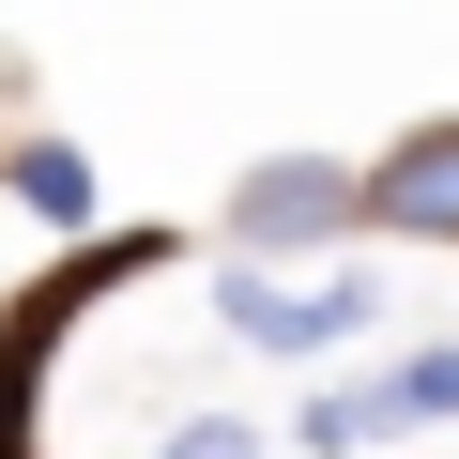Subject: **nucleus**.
<instances>
[{
	"label": "nucleus",
	"mask_w": 459,
	"mask_h": 459,
	"mask_svg": "<svg viewBox=\"0 0 459 459\" xmlns=\"http://www.w3.org/2000/svg\"><path fill=\"white\" fill-rule=\"evenodd\" d=\"M153 459H261V429H246V413H184Z\"/></svg>",
	"instance_id": "nucleus-6"
},
{
	"label": "nucleus",
	"mask_w": 459,
	"mask_h": 459,
	"mask_svg": "<svg viewBox=\"0 0 459 459\" xmlns=\"http://www.w3.org/2000/svg\"><path fill=\"white\" fill-rule=\"evenodd\" d=\"M444 413H459V337H413L398 368H368V383L307 398V413H291V444H307V459H352V444H398V429H444Z\"/></svg>",
	"instance_id": "nucleus-1"
},
{
	"label": "nucleus",
	"mask_w": 459,
	"mask_h": 459,
	"mask_svg": "<svg viewBox=\"0 0 459 459\" xmlns=\"http://www.w3.org/2000/svg\"><path fill=\"white\" fill-rule=\"evenodd\" d=\"M0 184H16V214H47V230H92V153L77 138H31Z\"/></svg>",
	"instance_id": "nucleus-5"
},
{
	"label": "nucleus",
	"mask_w": 459,
	"mask_h": 459,
	"mask_svg": "<svg viewBox=\"0 0 459 459\" xmlns=\"http://www.w3.org/2000/svg\"><path fill=\"white\" fill-rule=\"evenodd\" d=\"M368 307H383L368 276H307V291H276L261 261H246V276H214V322L246 337V352H322V337H352Z\"/></svg>",
	"instance_id": "nucleus-3"
},
{
	"label": "nucleus",
	"mask_w": 459,
	"mask_h": 459,
	"mask_svg": "<svg viewBox=\"0 0 459 459\" xmlns=\"http://www.w3.org/2000/svg\"><path fill=\"white\" fill-rule=\"evenodd\" d=\"M337 230H368V169H337V153H261L246 184H230V246L246 261L337 246Z\"/></svg>",
	"instance_id": "nucleus-2"
},
{
	"label": "nucleus",
	"mask_w": 459,
	"mask_h": 459,
	"mask_svg": "<svg viewBox=\"0 0 459 459\" xmlns=\"http://www.w3.org/2000/svg\"><path fill=\"white\" fill-rule=\"evenodd\" d=\"M368 230H398V246H459V123H413V138L368 169Z\"/></svg>",
	"instance_id": "nucleus-4"
},
{
	"label": "nucleus",
	"mask_w": 459,
	"mask_h": 459,
	"mask_svg": "<svg viewBox=\"0 0 459 459\" xmlns=\"http://www.w3.org/2000/svg\"><path fill=\"white\" fill-rule=\"evenodd\" d=\"M0 459H31V444H0Z\"/></svg>",
	"instance_id": "nucleus-7"
}]
</instances>
